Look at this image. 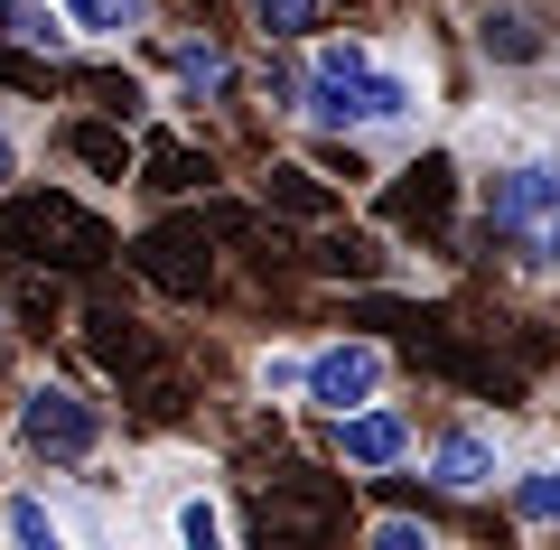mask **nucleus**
I'll list each match as a JSON object with an SVG mask.
<instances>
[{
	"label": "nucleus",
	"mask_w": 560,
	"mask_h": 550,
	"mask_svg": "<svg viewBox=\"0 0 560 550\" xmlns=\"http://www.w3.org/2000/svg\"><path fill=\"white\" fill-rule=\"evenodd\" d=\"M440 121V75L420 38L383 28H318L300 47V131H346L374 150H420Z\"/></svg>",
	"instance_id": "obj_1"
},
{
	"label": "nucleus",
	"mask_w": 560,
	"mask_h": 550,
	"mask_svg": "<svg viewBox=\"0 0 560 550\" xmlns=\"http://www.w3.org/2000/svg\"><path fill=\"white\" fill-rule=\"evenodd\" d=\"M467 224L523 280H551V253H560V131L551 121L533 113L495 121V150L467 159Z\"/></svg>",
	"instance_id": "obj_2"
},
{
	"label": "nucleus",
	"mask_w": 560,
	"mask_h": 550,
	"mask_svg": "<svg viewBox=\"0 0 560 550\" xmlns=\"http://www.w3.org/2000/svg\"><path fill=\"white\" fill-rule=\"evenodd\" d=\"M10 457L38 476H94L113 457V401L75 374H28L10 401Z\"/></svg>",
	"instance_id": "obj_3"
},
{
	"label": "nucleus",
	"mask_w": 560,
	"mask_h": 550,
	"mask_svg": "<svg viewBox=\"0 0 560 550\" xmlns=\"http://www.w3.org/2000/svg\"><path fill=\"white\" fill-rule=\"evenodd\" d=\"M458 28L477 75L523 94L514 113L541 121V103L560 94V0H458Z\"/></svg>",
	"instance_id": "obj_4"
},
{
	"label": "nucleus",
	"mask_w": 560,
	"mask_h": 550,
	"mask_svg": "<svg viewBox=\"0 0 560 550\" xmlns=\"http://www.w3.org/2000/svg\"><path fill=\"white\" fill-rule=\"evenodd\" d=\"M514 457L523 448L495 411H440L420 430V485L440 494V504H477V494H504Z\"/></svg>",
	"instance_id": "obj_5"
},
{
	"label": "nucleus",
	"mask_w": 560,
	"mask_h": 550,
	"mask_svg": "<svg viewBox=\"0 0 560 550\" xmlns=\"http://www.w3.org/2000/svg\"><path fill=\"white\" fill-rule=\"evenodd\" d=\"M401 383V354L383 346V336H364V327H337V336H318L308 346V374H300V411L318 420H346V411H364V401H383Z\"/></svg>",
	"instance_id": "obj_6"
},
{
	"label": "nucleus",
	"mask_w": 560,
	"mask_h": 550,
	"mask_svg": "<svg viewBox=\"0 0 560 550\" xmlns=\"http://www.w3.org/2000/svg\"><path fill=\"white\" fill-rule=\"evenodd\" d=\"M327 467H337L346 485H383V476L420 467V411L383 393V401H364V411L327 420Z\"/></svg>",
	"instance_id": "obj_7"
},
{
	"label": "nucleus",
	"mask_w": 560,
	"mask_h": 550,
	"mask_svg": "<svg viewBox=\"0 0 560 550\" xmlns=\"http://www.w3.org/2000/svg\"><path fill=\"white\" fill-rule=\"evenodd\" d=\"M160 75H168V103H178V113H224L234 84H243V66H234V47H224L215 28H168Z\"/></svg>",
	"instance_id": "obj_8"
},
{
	"label": "nucleus",
	"mask_w": 560,
	"mask_h": 550,
	"mask_svg": "<svg viewBox=\"0 0 560 550\" xmlns=\"http://www.w3.org/2000/svg\"><path fill=\"white\" fill-rule=\"evenodd\" d=\"M75 531H84V504L66 494V476H0V541L66 550Z\"/></svg>",
	"instance_id": "obj_9"
},
{
	"label": "nucleus",
	"mask_w": 560,
	"mask_h": 550,
	"mask_svg": "<svg viewBox=\"0 0 560 550\" xmlns=\"http://www.w3.org/2000/svg\"><path fill=\"white\" fill-rule=\"evenodd\" d=\"M47 140H57V159L84 177V187H131V177H140V140H131V121H121V113H103V121H57Z\"/></svg>",
	"instance_id": "obj_10"
},
{
	"label": "nucleus",
	"mask_w": 560,
	"mask_h": 550,
	"mask_svg": "<svg viewBox=\"0 0 560 550\" xmlns=\"http://www.w3.org/2000/svg\"><path fill=\"white\" fill-rule=\"evenodd\" d=\"M160 531L178 550H224L243 523H234V504L215 494V476H206V467H178V485L160 494Z\"/></svg>",
	"instance_id": "obj_11"
},
{
	"label": "nucleus",
	"mask_w": 560,
	"mask_h": 550,
	"mask_svg": "<svg viewBox=\"0 0 560 550\" xmlns=\"http://www.w3.org/2000/svg\"><path fill=\"white\" fill-rule=\"evenodd\" d=\"M504 523L533 531V541H560V438H541V448L514 457V476H504Z\"/></svg>",
	"instance_id": "obj_12"
},
{
	"label": "nucleus",
	"mask_w": 560,
	"mask_h": 550,
	"mask_svg": "<svg viewBox=\"0 0 560 550\" xmlns=\"http://www.w3.org/2000/svg\"><path fill=\"white\" fill-rule=\"evenodd\" d=\"M57 20L75 28V47H94V57H121V47L160 38V0H57Z\"/></svg>",
	"instance_id": "obj_13"
},
{
	"label": "nucleus",
	"mask_w": 560,
	"mask_h": 550,
	"mask_svg": "<svg viewBox=\"0 0 560 550\" xmlns=\"http://www.w3.org/2000/svg\"><path fill=\"white\" fill-rule=\"evenodd\" d=\"M318 280H355V290H374V280H401V253L383 234H318V261H308Z\"/></svg>",
	"instance_id": "obj_14"
},
{
	"label": "nucleus",
	"mask_w": 560,
	"mask_h": 550,
	"mask_svg": "<svg viewBox=\"0 0 560 550\" xmlns=\"http://www.w3.org/2000/svg\"><path fill=\"white\" fill-rule=\"evenodd\" d=\"M140 197H206L215 187V159L206 150H178V140H140Z\"/></svg>",
	"instance_id": "obj_15"
},
{
	"label": "nucleus",
	"mask_w": 560,
	"mask_h": 550,
	"mask_svg": "<svg viewBox=\"0 0 560 550\" xmlns=\"http://www.w3.org/2000/svg\"><path fill=\"white\" fill-rule=\"evenodd\" d=\"M253 187H261V206H280V215H327V206L346 197V187H308V159H271Z\"/></svg>",
	"instance_id": "obj_16"
},
{
	"label": "nucleus",
	"mask_w": 560,
	"mask_h": 550,
	"mask_svg": "<svg viewBox=\"0 0 560 550\" xmlns=\"http://www.w3.org/2000/svg\"><path fill=\"white\" fill-rule=\"evenodd\" d=\"M253 10V38L261 47H308L327 28V0H243Z\"/></svg>",
	"instance_id": "obj_17"
},
{
	"label": "nucleus",
	"mask_w": 560,
	"mask_h": 550,
	"mask_svg": "<svg viewBox=\"0 0 560 550\" xmlns=\"http://www.w3.org/2000/svg\"><path fill=\"white\" fill-rule=\"evenodd\" d=\"M253 401H290L300 411V374H308V346H253Z\"/></svg>",
	"instance_id": "obj_18"
},
{
	"label": "nucleus",
	"mask_w": 560,
	"mask_h": 550,
	"mask_svg": "<svg viewBox=\"0 0 560 550\" xmlns=\"http://www.w3.org/2000/svg\"><path fill=\"white\" fill-rule=\"evenodd\" d=\"M28 159H38V121L20 113V94H0V197H20Z\"/></svg>",
	"instance_id": "obj_19"
},
{
	"label": "nucleus",
	"mask_w": 560,
	"mask_h": 550,
	"mask_svg": "<svg viewBox=\"0 0 560 550\" xmlns=\"http://www.w3.org/2000/svg\"><path fill=\"white\" fill-rule=\"evenodd\" d=\"M364 541L374 550H440V523L430 513H364Z\"/></svg>",
	"instance_id": "obj_20"
},
{
	"label": "nucleus",
	"mask_w": 560,
	"mask_h": 550,
	"mask_svg": "<svg viewBox=\"0 0 560 550\" xmlns=\"http://www.w3.org/2000/svg\"><path fill=\"white\" fill-rule=\"evenodd\" d=\"M0 346H10V290H0Z\"/></svg>",
	"instance_id": "obj_21"
}]
</instances>
